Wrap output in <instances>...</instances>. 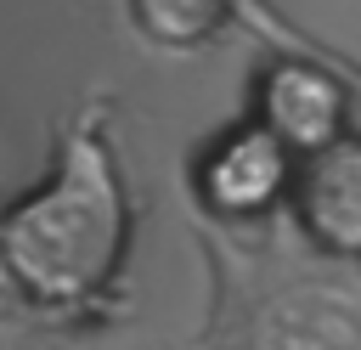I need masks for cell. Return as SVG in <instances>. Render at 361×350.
<instances>
[{"label": "cell", "mask_w": 361, "mask_h": 350, "mask_svg": "<svg viewBox=\"0 0 361 350\" xmlns=\"http://www.w3.org/2000/svg\"><path fill=\"white\" fill-rule=\"evenodd\" d=\"M288 209L299 220V237L316 254L361 265V130L299 158Z\"/></svg>", "instance_id": "cell-4"}, {"label": "cell", "mask_w": 361, "mask_h": 350, "mask_svg": "<svg viewBox=\"0 0 361 350\" xmlns=\"http://www.w3.org/2000/svg\"><path fill=\"white\" fill-rule=\"evenodd\" d=\"M214 226V220H209ZM220 310L192 350H361V265L333 254L243 248L214 226Z\"/></svg>", "instance_id": "cell-2"}, {"label": "cell", "mask_w": 361, "mask_h": 350, "mask_svg": "<svg viewBox=\"0 0 361 350\" xmlns=\"http://www.w3.org/2000/svg\"><path fill=\"white\" fill-rule=\"evenodd\" d=\"M293 175H299V152L265 119L248 113L197 152L192 198L214 226H259L293 198Z\"/></svg>", "instance_id": "cell-3"}, {"label": "cell", "mask_w": 361, "mask_h": 350, "mask_svg": "<svg viewBox=\"0 0 361 350\" xmlns=\"http://www.w3.org/2000/svg\"><path fill=\"white\" fill-rule=\"evenodd\" d=\"M130 254V186L102 135V119H79L51 169L0 209V271L39 310H73L96 299Z\"/></svg>", "instance_id": "cell-1"}, {"label": "cell", "mask_w": 361, "mask_h": 350, "mask_svg": "<svg viewBox=\"0 0 361 350\" xmlns=\"http://www.w3.org/2000/svg\"><path fill=\"white\" fill-rule=\"evenodd\" d=\"M305 40H310V34H305ZM310 45H316V51H322V56H327V62H333L338 73H344V85H350V130H361V68H355V62H350L344 51L322 45V40H310Z\"/></svg>", "instance_id": "cell-6"}, {"label": "cell", "mask_w": 361, "mask_h": 350, "mask_svg": "<svg viewBox=\"0 0 361 350\" xmlns=\"http://www.w3.org/2000/svg\"><path fill=\"white\" fill-rule=\"evenodd\" d=\"M124 6L141 40L158 51H192L243 11V0H124Z\"/></svg>", "instance_id": "cell-5"}]
</instances>
